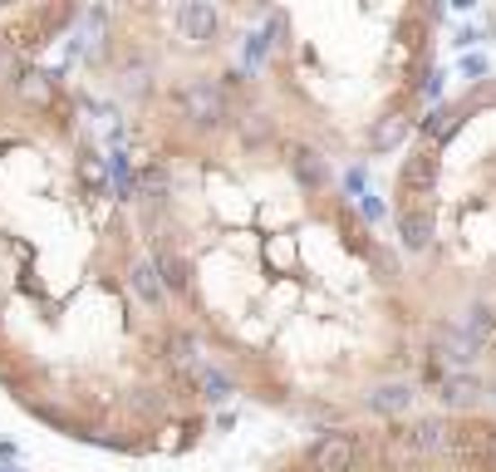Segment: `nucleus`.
Wrapping results in <instances>:
<instances>
[{"mask_svg":"<svg viewBox=\"0 0 496 472\" xmlns=\"http://www.w3.org/2000/svg\"><path fill=\"white\" fill-rule=\"evenodd\" d=\"M354 468V438L344 433H324L310 448V472H350Z\"/></svg>","mask_w":496,"mask_h":472,"instance_id":"nucleus-1","label":"nucleus"},{"mask_svg":"<svg viewBox=\"0 0 496 472\" xmlns=\"http://www.w3.org/2000/svg\"><path fill=\"white\" fill-rule=\"evenodd\" d=\"M177 30H182L192 45H202V40L217 35V10L202 5V0H192V5H177Z\"/></svg>","mask_w":496,"mask_h":472,"instance_id":"nucleus-2","label":"nucleus"},{"mask_svg":"<svg viewBox=\"0 0 496 472\" xmlns=\"http://www.w3.org/2000/svg\"><path fill=\"white\" fill-rule=\"evenodd\" d=\"M182 109H187V119H197V123H217L221 119V94L212 89V84H187Z\"/></svg>","mask_w":496,"mask_h":472,"instance_id":"nucleus-3","label":"nucleus"},{"mask_svg":"<svg viewBox=\"0 0 496 472\" xmlns=\"http://www.w3.org/2000/svg\"><path fill=\"white\" fill-rule=\"evenodd\" d=\"M398 232H403L408 251H423L432 241V212L428 207H403V212H398Z\"/></svg>","mask_w":496,"mask_h":472,"instance_id":"nucleus-4","label":"nucleus"},{"mask_svg":"<svg viewBox=\"0 0 496 472\" xmlns=\"http://www.w3.org/2000/svg\"><path fill=\"white\" fill-rule=\"evenodd\" d=\"M432 183H438V153L423 148L403 163V192H428Z\"/></svg>","mask_w":496,"mask_h":472,"instance_id":"nucleus-5","label":"nucleus"},{"mask_svg":"<svg viewBox=\"0 0 496 472\" xmlns=\"http://www.w3.org/2000/svg\"><path fill=\"white\" fill-rule=\"evenodd\" d=\"M408 448H413V453H438V448H447V428H442L438 418H423V423L408 428Z\"/></svg>","mask_w":496,"mask_h":472,"instance_id":"nucleus-6","label":"nucleus"},{"mask_svg":"<svg viewBox=\"0 0 496 472\" xmlns=\"http://www.w3.org/2000/svg\"><path fill=\"white\" fill-rule=\"evenodd\" d=\"M15 89H20V99H30V103H49V99H55V79H49L45 69H25V75L15 79Z\"/></svg>","mask_w":496,"mask_h":472,"instance_id":"nucleus-7","label":"nucleus"},{"mask_svg":"<svg viewBox=\"0 0 496 472\" xmlns=\"http://www.w3.org/2000/svg\"><path fill=\"white\" fill-rule=\"evenodd\" d=\"M133 290H138V300L157 306V300H163V271H157L153 261H138V266H133Z\"/></svg>","mask_w":496,"mask_h":472,"instance_id":"nucleus-8","label":"nucleus"},{"mask_svg":"<svg viewBox=\"0 0 496 472\" xmlns=\"http://www.w3.org/2000/svg\"><path fill=\"white\" fill-rule=\"evenodd\" d=\"M477 394L482 389H477V379H472V374H447V379H442V404H452V408H467Z\"/></svg>","mask_w":496,"mask_h":472,"instance_id":"nucleus-9","label":"nucleus"},{"mask_svg":"<svg viewBox=\"0 0 496 472\" xmlns=\"http://www.w3.org/2000/svg\"><path fill=\"white\" fill-rule=\"evenodd\" d=\"M403 133H408V119H398V113H394V119H384L374 133H368V148L388 153V148H398V143H403Z\"/></svg>","mask_w":496,"mask_h":472,"instance_id":"nucleus-10","label":"nucleus"},{"mask_svg":"<svg viewBox=\"0 0 496 472\" xmlns=\"http://www.w3.org/2000/svg\"><path fill=\"white\" fill-rule=\"evenodd\" d=\"M290 167H295V177H300L305 187H324V167H320V157H314L310 148H295Z\"/></svg>","mask_w":496,"mask_h":472,"instance_id":"nucleus-11","label":"nucleus"},{"mask_svg":"<svg viewBox=\"0 0 496 472\" xmlns=\"http://www.w3.org/2000/svg\"><path fill=\"white\" fill-rule=\"evenodd\" d=\"M408 398H413L408 384H388V389H378L374 398H368V408H378V414H398V408H408Z\"/></svg>","mask_w":496,"mask_h":472,"instance_id":"nucleus-12","label":"nucleus"},{"mask_svg":"<svg viewBox=\"0 0 496 472\" xmlns=\"http://www.w3.org/2000/svg\"><path fill=\"white\" fill-rule=\"evenodd\" d=\"M202 394H207V398H226V394H231L226 370H217V364H202Z\"/></svg>","mask_w":496,"mask_h":472,"instance_id":"nucleus-13","label":"nucleus"},{"mask_svg":"<svg viewBox=\"0 0 496 472\" xmlns=\"http://www.w3.org/2000/svg\"><path fill=\"white\" fill-rule=\"evenodd\" d=\"M457 119H462V109H438V113H428L423 133H432V138H442V133H452V129H457Z\"/></svg>","mask_w":496,"mask_h":472,"instance_id":"nucleus-14","label":"nucleus"},{"mask_svg":"<svg viewBox=\"0 0 496 472\" xmlns=\"http://www.w3.org/2000/svg\"><path fill=\"white\" fill-rule=\"evenodd\" d=\"M163 286H173V290L187 286V266L177 256H163Z\"/></svg>","mask_w":496,"mask_h":472,"instance_id":"nucleus-15","label":"nucleus"},{"mask_svg":"<svg viewBox=\"0 0 496 472\" xmlns=\"http://www.w3.org/2000/svg\"><path fill=\"white\" fill-rule=\"evenodd\" d=\"M266 49H270V35H251L246 40V59H251V65H261V59H266Z\"/></svg>","mask_w":496,"mask_h":472,"instance_id":"nucleus-16","label":"nucleus"},{"mask_svg":"<svg viewBox=\"0 0 496 472\" xmlns=\"http://www.w3.org/2000/svg\"><path fill=\"white\" fill-rule=\"evenodd\" d=\"M79 173H84V183H93V187L103 183V163H99V157H84V163H79Z\"/></svg>","mask_w":496,"mask_h":472,"instance_id":"nucleus-17","label":"nucleus"},{"mask_svg":"<svg viewBox=\"0 0 496 472\" xmlns=\"http://www.w3.org/2000/svg\"><path fill=\"white\" fill-rule=\"evenodd\" d=\"M359 212H364L368 222H378V217H384V202H374V197H359Z\"/></svg>","mask_w":496,"mask_h":472,"instance_id":"nucleus-18","label":"nucleus"},{"mask_svg":"<svg viewBox=\"0 0 496 472\" xmlns=\"http://www.w3.org/2000/svg\"><path fill=\"white\" fill-rule=\"evenodd\" d=\"M482 458L496 468V428H487V433H482Z\"/></svg>","mask_w":496,"mask_h":472,"instance_id":"nucleus-19","label":"nucleus"},{"mask_svg":"<svg viewBox=\"0 0 496 472\" xmlns=\"http://www.w3.org/2000/svg\"><path fill=\"white\" fill-rule=\"evenodd\" d=\"M0 79H15V59H10L5 45H0Z\"/></svg>","mask_w":496,"mask_h":472,"instance_id":"nucleus-20","label":"nucleus"},{"mask_svg":"<svg viewBox=\"0 0 496 472\" xmlns=\"http://www.w3.org/2000/svg\"><path fill=\"white\" fill-rule=\"evenodd\" d=\"M266 133H270V129H266V119H256V123H246V138H256V143H261V138H266Z\"/></svg>","mask_w":496,"mask_h":472,"instance_id":"nucleus-21","label":"nucleus"},{"mask_svg":"<svg viewBox=\"0 0 496 472\" xmlns=\"http://www.w3.org/2000/svg\"><path fill=\"white\" fill-rule=\"evenodd\" d=\"M0 472H20V468H0Z\"/></svg>","mask_w":496,"mask_h":472,"instance_id":"nucleus-22","label":"nucleus"}]
</instances>
